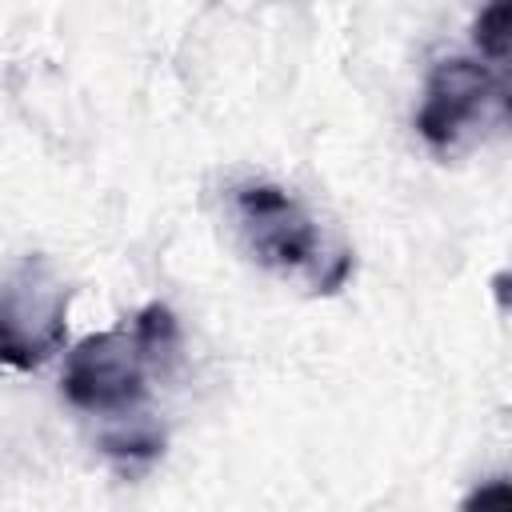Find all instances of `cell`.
Returning a JSON list of instances; mask_svg holds the SVG:
<instances>
[{
	"label": "cell",
	"mask_w": 512,
	"mask_h": 512,
	"mask_svg": "<svg viewBox=\"0 0 512 512\" xmlns=\"http://www.w3.org/2000/svg\"><path fill=\"white\" fill-rule=\"evenodd\" d=\"M224 220L252 264L308 296H336L356 272L352 248L276 180H232L224 188Z\"/></svg>",
	"instance_id": "cell-1"
},
{
	"label": "cell",
	"mask_w": 512,
	"mask_h": 512,
	"mask_svg": "<svg viewBox=\"0 0 512 512\" xmlns=\"http://www.w3.org/2000/svg\"><path fill=\"white\" fill-rule=\"evenodd\" d=\"M180 328L168 304H144L128 324L84 336L64 356L60 392L84 416L128 420L148 400V380L176 356Z\"/></svg>",
	"instance_id": "cell-2"
},
{
	"label": "cell",
	"mask_w": 512,
	"mask_h": 512,
	"mask_svg": "<svg viewBox=\"0 0 512 512\" xmlns=\"http://www.w3.org/2000/svg\"><path fill=\"white\" fill-rule=\"evenodd\" d=\"M508 124V72L480 56L452 52L428 68L416 108V136L432 156L456 160Z\"/></svg>",
	"instance_id": "cell-3"
},
{
	"label": "cell",
	"mask_w": 512,
	"mask_h": 512,
	"mask_svg": "<svg viewBox=\"0 0 512 512\" xmlns=\"http://www.w3.org/2000/svg\"><path fill=\"white\" fill-rule=\"evenodd\" d=\"M64 312L68 292H48L44 300L12 296L0 304V364L16 372L40 368L64 344Z\"/></svg>",
	"instance_id": "cell-4"
},
{
	"label": "cell",
	"mask_w": 512,
	"mask_h": 512,
	"mask_svg": "<svg viewBox=\"0 0 512 512\" xmlns=\"http://www.w3.org/2000/svg\"><path fill=\"white\" fill-rule=\"evenodd\" d=\"M476 56L488 60L492 68L508 72V52H512V4H488L476 24H472Z\"/></svg>",
	"instance_id": "cell-5"
},
{
	"label": "cell",
	"mask_w": 512,
	"mask_h": 512,
	"mask_svg": "<svg viewBox=\"0 0 512 512\" xmlns=\"http://www.w3.org/2000/svg\"><path fill=\"white\" fill-rule=\"evenodd\" d=\"M460 512H512V484H508V476H492V480L476 484L460 500Z\"/></svg>",
	"instance_id": "cell-6"
}]
</instances>
